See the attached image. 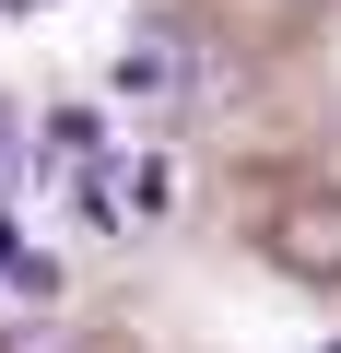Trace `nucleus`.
<instances>
[{
	"instance_id": "f257e3e1",
	"label": "nucleus",
	"mask_w": 341,
	"mask_h": 353,
	"mask_svg": "<svg viewBox=\"0 0 341 353\" xmlns=\"http://www.w3.org/2000/svg\"><path fill=\"white\" fill-rule=\"evenodd\" d=\"M271 259L282 271H306V283H341V201H282V224H271Z\"/></svg>"
},
{
	"instance_id": "f03ea898",
	"label": "nucleus",
	"mask_w": 341,
	"mask_h": 353,
	"mask_svg": "<svg viewBox=\"0 0 341 353\" xmlns=\"http://www.w3.org/2000/svg\"><path fill=\"white\" fill-rule=\"evenodd\" d=\"M106 83H118V94H141V106H165V94L189 83V48L153 24V36H130V48H118V71H106Z\"/></svg>"
},
{
	"instance_id": "7ed1b4c3",
	"label": "nucleus",
	"mask_w": 341,
	"mask_h": 353,
	"mask_svg": "<svg viewBox=\"0 0 341 353\" xmlns=\"http://www.w3.org/2000/svg\"><path fill=\"white\" fill-rule=\"evenodd\" d=\"M106 189H118V224H153L165 201H177V165L165 153H106Z\"/></svg>"
},
{
	"instance_id": "20e7f679",
	"label": "nucleus",
	"mask_w": 341,
	"mask_h": 353,
	"mask_svg": "<svg viewBox=\"0 0 341 353\" xmlns=\"http://www.w3.org/2000/svg\"><path fill=\"white\" fill-rule=\"evenodd\" d=\"M0 271H12L24 294H59V259H48V248H24V224H12V212H0Z\"/></svg>"
},
{
	"instance_id": "39448f33",
	"label": "nucleus",
	"mask_w": 341,
	"mask_h": 353,
	"mask_svg": "<svg viewBox=\"0 0 341 353\" xmlns=\"http://www.w3.org/2000/svg\"><path fill=\"white\" fill-rule=\"evenodd\" d=\"M329 353H341V341H329Z\"/></svg>"
}]
</instances>
